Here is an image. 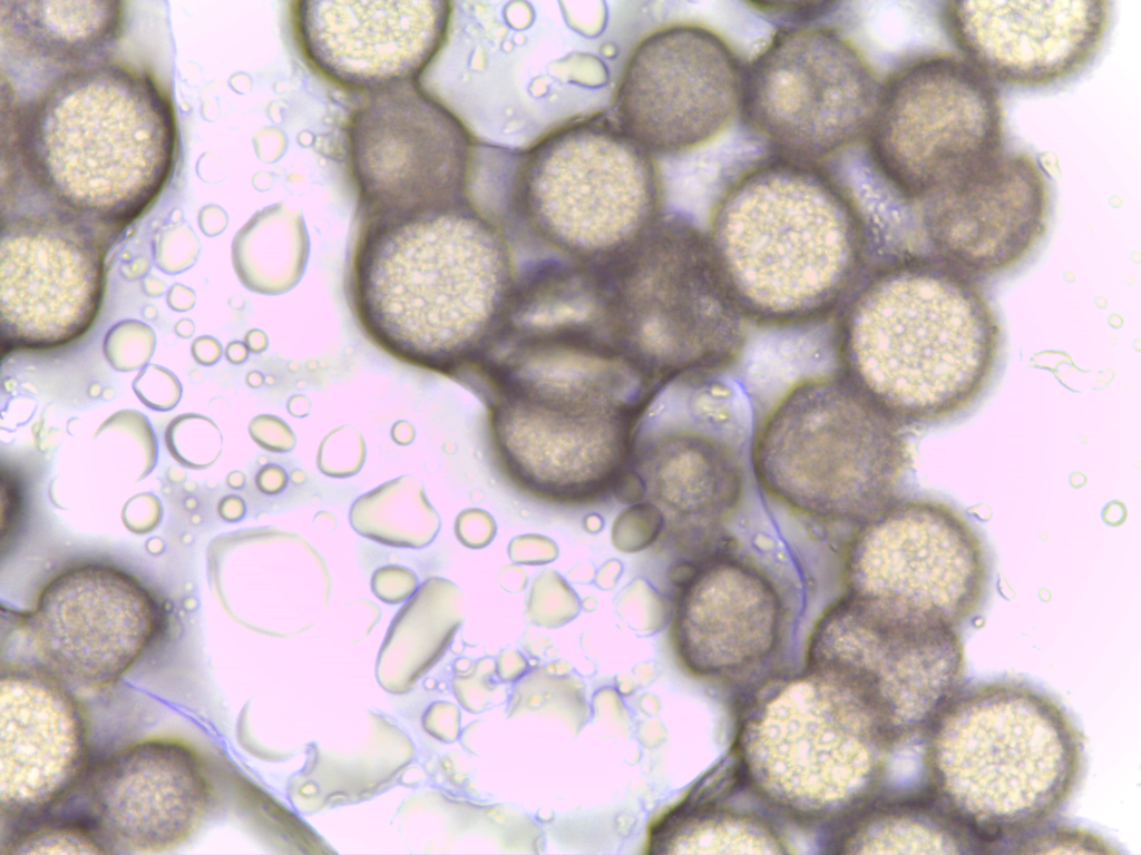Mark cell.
<instances>
[{"label": "cell", "mask_w": 1141, "mask_h": 855, "mask_svg": "<svg viewBox=\"0 0 1141 855\" xmlns=\"http://www.w3.org/2000/svg\"><path fill=\"white\" fill-rule=\"evenodd\" d=\"M516 282L507 239L470 200L364 222L347 276L368 336L394 357L445 374L485 356Z\"/></svg>", "instance_id": "6da1fadb"}, {"label": "cell", "mask_w": 1141, "mask_h": 855, "mask_svg": "<svg viewBox=\"0 0 1141 855\" xmlns=\"http://www.w3.org/2000/svg\"><path fill=\"white\" fill-rule=\"evenodd\" d=\"M836 316L840 371L905 425L959 414L993 373L998 327L987 298L932 255L872 265Z\"/></svg>", "instance_id": "7a4b0ae2"}, {"label": "cell", "mask_w": 1141, "mask_h": 855, "mask_svg": "<svg viewBox=\"0 0 1141 855\" xmlns=\"http://www.w3.org/2000/svg\"><path fill=\"white\" fill-rule=\"evenodd\" d=\"M709 235L747 320L769 327L837 315L874 265L849 191L819 164L778 156L729 187Z\"/></svg>", "instance_id": "3957f363"}, {"label": "cell", "mask_w": 1141, "mask_h": 855, "mask_svg": "<svg viewBox=\"0 0 1141 855\" xmlns=\"http://www.w3.org/2000/svg\"><path fill=\"white\" fill-rule=\"evenodd\" d=\"M13 151L57 217L91 228L136 219L165 186L177 129L146 72L101 62L62 73L13 116Z\"/></svg>", "instance_id": "277c9868"}, {"label": "cell", "mask_w": 1141, "mask_h": 855, "mask_svg": "<svg viewBox=\"0 0 1141 855\" xmlns=\"http://www.w3.org/2000/svg\"><path fill=\"white\" fill-rule=\"evenodd\" d=\"M606 336L660 386L712 379L747 342V320L709 232L662 214L637 239L594 264Z\"/></svg>", "instance_id": "5b68a950"}, {"label": "cell", "mask_w": 1141, "mask_h": 855, "mask_svg": "<svg viewBox=\"0 0 1141 855\" xmlns=\"http://www.w3.org/2000/svg\"><path fill=\"white\" fill-rule=\"evenodd\" d=\"M905 426L840 370L803 379L753 432L755 484L809 521L855 529L900 497Z\"/></svg>", "instance_id": "8992f818"}, {"label": "cell", "mask_w": 1141, "mask_h": 855, "mask_svg": "<svg viewBox=\"0 0 1141 855\" xmlns=\"http://www.w3.org/2000/svg\"><path fill=\"white\" fill-rule=\"evenodd\" d=\"M515 206L529 230L567 259L604 262L662 215L653 156L611 114L572 120L524 153Z\"/></svg>", "instance_id": "52a82bcc"}, {"label": "cell", "mask_w": 1141, "mask_h": 855, "mask_svg": "<svg viewBox=\"0 0 1141 855\" xmlns=\"http://www.w3.org/2000/svg\"><path fill=\"white\" fill-rule=\"evenodd\" d=\"M995 83L962 56L918 55L880 83L865 140L877 176L919 204L1003 153Z\"/></svg>", "instance_id": "ba28073f"}, {"label": "cell", "mask_w": 1141, "mask_h": 855, "mask_svg": "<svg viewBox=\"0 0 1141 855\" xmlns=\"http://www.w3.org/2000/svg\"><path fill=\"white\" fill-rule=\"evenodd\" d=\"M889 737L850 689L811 671L748 720L741 739L744 774L792 812L839 813L856 805L874 782Z\"/></svg>", "instance_id": "9c48e42d"}, {"label": "cell", "mask_w": 1141, "mask_h": 855, "mask_svg": "<svg viewBox=\"0 0 1141 855\" xmlns=\"http://www.w3.org/2000/svg\"><path fill=\"white\" fill-rule=\"evenodd\" d=\"M944 716L934 743L940 786L974 831L1031 820L1069 783V739L1050 705L1012 690L978 692ZM1047 706V705H1046ZM1045 706V707H1046ZM1044 707V708H1045Z\"/></svg>", "instance_id": "30bf717a"}, {"label": "cell", "mask_w": 1141, "mask_h": 855, "mask_svg": "<svg viewBox=\"0 0 1141 855\" xmlns=\"http://www.w3.org/2000/svg\"><path fill=\"white\" fill-rule=\"evenodd\" d=\"M698 383L691 415L636 444L628 468L661 518L660 543L676 563L693 562L741 538L754 478L734 395Z\"/></svg>", "instance_id": "8fae6325"}, {"label": "cell", "mask_w": 1141, "mask_h": 855, "mask_svg": "<svg viewBox=\"0 0 1141 855\" xmlns=\"http://www.w3.org/2000/svg\"><path fill=\"white\" fill-rule=\"evenodd\" d=\"M879 89L845 37L796 27L780 31L743 68L739 112L776 156L820 164L865 139Z\"/></svg>", "instance_id": "7c38bea8"}, {"label": "cell", "mask_w": 1141, "mask_h": 855, "mask_svg": "<svg viewBox=\"0 0 1141 855\" xmlns=\"http://www.w3.org/2000/svg\"><path fill=\"white\" fill-rule=\"evenodd\" d=\"M842 578L846 593L956 626L985 597L989 566L981 535L958 510L899 497L852 530Z\"/></svg>", "instance_id": "4fadbf2b"}, {"label": "cell", "mask_w": 1141, "mask_h": 855, "mask_svg": "<svg viewBox=\"0 0 1141 855\" xmlns=\"http://www.w3.org/2000/svg\"><path fill=\"white\" fill-rule=\"evenodd\" d=\"M489 404L499 460L537 497L587 501L614 488L628 466L640 416L577 383L544 379L493 392Z\"/></svg>", "instance_id": "5bb4252c"}, {"label": "cell", "mask_w": 1141, "mask_h": 855, "mask_svg": "<svg viewBox=\"0 0 1141 855\" xmlns=\"http://www.w3.org/2000/svg\"><path fill=\"white\" fill-rule=\"evenodd\" d=\"M17 623L36 668L69 689L100 690L149 650L163 630L164 609L134 574L91 561L53 576Z\"/></svg>", "instance_id": "9a60e30c"}, {"label": "cell", "mask_w": 1141, "mask_h": 855, "mask_svg": "<svg viewBox=\"0 0 1141 855\" xmlns=\"http://www.w3.org/2000/svg\"><path fill=\"white\" fill-rule=\"evenodd\" d=\"M959 660L955 627L943 618L846 592L819 618L808 646L809 668L855 692L891 735L917 723L909 705L926 717L943 697L932 687L946 691L932 677Z\"/></svg>", "instance_id": "2e32d148"}, {"label": "cell", "mask_w": 1141, "mask_h": 855, "mask_svg": "<svg viewBox=\"0 0 1141 855\" xmlns=\"http://www.w3.org/2000/svg\"><path fill=\"white\" fill-rule=\"evenodd\" d=\"M348 135L364 222L469 200L471 138L413 81L370 92Z\"/></svg>", "instance_id": "e0dca14e"}, {"label": "cell", "mask_w": 1141, "mask_h": 855, "mask_svg": "<svg viewBox=\"0 0 1141 855\" xmlns=\"http://www.w3.org/2000/svg\"><path fill=\"white\" fill-rule=\"evenodd\" d=\"M673 638L701 674L749 668L777 652L791 623L796 574L771 544L742 538L672 569Z\"/></svg>", "instance_id": "ac0fdd59"}, {"label": "cell", "mask_w": 1141, "mask_h": 855, "mask_svg": "<svg viewBox=\"0 0 1141 855\" xmlns=\"http://www.w3.org/2000/svg\"><path fill=\"white\" fill-rule=\"evenodd\" d=\"M742 72L712 30L666 26L634 48L609 114L652 156L689 151L716 137L739 111Z\"/></svg>", "instance_id": "d6986e66"}, {"label": "cell", "mask_w": 1141, "mask_h": 855, "mask_svg": "<svg viewBox=\"0 0 1141 855\" xmlns=\"http://www.w3.org/2000/svg\"><path fill=\"white\" fill-rule=\"evenodd\" d=\"M104 252L91 228L53 216L2 224L0 324L3 345L47 350L86 333L105 287Z\"/></svg>", "instance_id": "ffe728a7"}, {"label": "cell", "mask_w": 1141, "mask_h": 855, "mask_svg": "<svg viewBox=\"0 0 1141 855\" xmlns=\"http://www.w3.org/2000/svg\"><path fill=\"white\" fill-rule=\"evenodd\" d=\"M87 824L109 853L177 848L209 815L214 787L203 757L185 741L149 737L110 753L80 783Z\"/></svg>", "instance_id": "44dd1931"}, {"label": "cell", "mask_w": 1141, "mask_h": 855, "mask_svg": "<svg viewBox=\"0 0 1141 855\" xmlns=\"http://www.w3.org/2000/svg\"><path fill=\"white\" fill-rule=\"evenodd\" d=\"M1100 0L950 1L943 27L960 56L993 82L1055 83L1094 56L1109 24Z\"/></svg>", "instance_id": "7402d4cb"}, {"label": "cell", "mask_w": 1141, "mask_h": 855, "mask_svg": "<svg viewBox=\"0 0 1141 855\" xmlns=\"http://www.w3.org/2000/svg\"><path fill=\"white\" fill-rule=\"evenodd\" d=\"M1049 185L1023 153H1002L919 203L918 223L934 257L965 273L995 274L1022 261L1043 235Z\"/></svg>", "instance_id": "603a6c76"}, {"label": "cell", "mask_w": 1141, "mask_h": 855, "mask_svg": "<svg viewBox=\"0 0 1141 855\" xmlns=\"http://www.w3.org/2000/svg\"><path fill=\"white\" fill-rule=\"evenodd\" d=\"M450 4L432 1H300L301 47L335 82L369 92L413 81L445 39Z\"/></svg>", "instance_id": "cb8c5ba5"}, {"label": "cell", "mask_w": 1141, "mask_h": 855, "mask_svg": "<svg viewBox=\"0 0 1141 855\" xmlns=\"http://www.w3.org/2000/svg\"><path fill=\"white\" fill-rule=\"evenodd\" d=\"M0 809L10 819L51 810L85 776L86 723L69 688L35 667L2 670Z\"/></svg>", "instance_id": "d4e9b609"}, {"label": "cell", "mask_w": 1141, "mask_h": 855, "mask_svg": "<svg viewBox=\"0 0 1141 855\" xmlns=\"http://www.w3.org/2000/svg\"><path fill=\"white\" fill-rule=\"evenodd\" d=\"M3 46L18 60L69 72L105 62L123 32L119 1H0Z\"/></svg>", "instance_id": "484cf974"}, {"label": "cell", "mask_w": 1141, "mask_h": 855, "mask_svg": "<svg viewBox=\"0 0 1141 855\" xmlns=\"http://www.w3.org/2000/svg\"><path fill=\"white\" fill-rule=\"evenodd\" d=\"M772 833L758 820L686 803L653 829L650 852L780 853Z\"/></svg>", "instance_id": "4316f807"}, {"label": "cell", "mask_w": 1141, "mask_h": 855, "mask_svg": "<svg viewBox=\"0 0 1141 855\" xmlns=\"http://www.w3.org/2000/svg\"><path fill=\"white\" fill-rule=\"evenodd\" d=\"M10 854H109L98 835L78 818L39 822L10 837Z\"/></svg>", "instance_id": "83f0119b"}, {"label": "cell", "mask_w": 1141, "mask_h": 855, "mask_svg": "<svg viewBox=\"0 0 1141 855\" xmlns=\"http://www.w3.org/2000/svg\"><path fill=\"white\" fill-rule=\"evenodd\" d=\"M165 441L168 451L183 464L206 466L220 455L222 434L207 416L185 413L167 426Z\"/></svg>", "instance_id": "f1b7e54d"}, {"label": "cell", "mask_w": 1141, "mask_h": 855, "mask_svg": "<svg viewBox=\"0 0 1141 855\" xmlns=\"http://www.w3.org/2000/svg\"><path fill=\"white\" fill-rule=\"evenodd\" d=\"M156 342L152 326L139 320L127 318L108 328L103 341V352L115 371L134 372L149 363Z\"/></svg>", "instance_id": "f546056e"}, {"label": "cell", "mask_w": 1141, "mask_h": 855, "mask_svg": "<svg viewBox=\"0 0 1141 855\" xmlns=\"http://www.w3.org/2000/svg\"><path fill=\"white\" fill-rule=\"evenodd\" d=\"M308 484L306 473L287 460H266L255 473V485L265 508L276 512L293 508L303 499Z\"/></svg>", "instance_id": "4dcf8cb0"}, {"label": "cell", "mask_w": 1141, "mask_h": 855, "mask_svg": "<svg viewBox=\"0 0 1141 855\" xmlns=\"http://www.w3.org/2000/svg\"><path fill=\"white\" fill-rule=\"evenodd\" d=\"M131 387L143 404L162 412L174 409L183 394L179 379L167 367L157 364H147L139 370Z\"/></svg>", "instance_id": "1f68e13d"}, {"label": "cell", "mask_w": 1141, "mask_h": 855, "mask_svg": "<svg viewBox=\"0 0 1141 855\" xmlns=\"http://www.w3.org/2000/svg\"><path fill=\"white\" fill-rule=\"evenodd\" d=\"M198 256L197 239L191 232L173 230L162 236L154 255L158 269L175 275L191 268Z\"/></svg>", "instance_id": "d6a6232c"}, {"label": "cell", "mask_w": 1141, "mask_h": 855, "mask_svg": "<svg viewBox=\"0 0 1141 855\" xmlns=\"http://www.w3.org/2000/svg\"><path fill=\"white\" fill-rule=\"evenodd\" d=\"M191 354L197 364L212 366L221 360L223 347L217 338L211 335H201L193 340Z\"/></svg>", "instance_id": "836d02e7"}, {"label": "cell", "mask_w": 1141, "mask_h": 855, "mask_svg": "<svg viewBox=\"0 0 1141 855\" xmlns=\"http://www.w3.org/2000/svg\"><path fill=\"white\" fill-rule=\"evenodd\" d=\"M166 303L174 312H187L192 309L196 303V293L193 288L182 283H175L166 293Z\"/></svg>", "instance_id": "e575fe53"}, {"label": "cell", "mask_w": 1141, "mask_h": 855, "mask_svg": "<svg viewBox=\"0 0 1141 855\" xmlns=\"http://www.w3.org/2000/svg\"><path fill=\"white\" fill-rule=\"evenodd\" d=\"M150 268V263L146 257H138L135 261L125 264L120 267V273L124 278L128 281H136L144 278Z\"/></svg>", "instance_id": "d590c367"}, {"label": "cell", "mask_w": 1141, "mask_h": 855, "mask_svg": "<svg viewBox=\"0 0 1141 855\" xmlns=\"http://www.w3.org/2000/svg\"><path fill=\"white\" fill-rule=\"evenodd\" d=\"M142 291L148 297H159L167 293V286L163 279L155 275H146L142 279Z\"/></svg>", "instance_id": "8d00e7d4"}, {"label": "cell", "mask_w": 1141, "mask_h": 855, "mask_svg": "<svg viewBox=\"0 0 1141 855\" xmlns=\"http://www.w3.org/2000/svg\"><path fill=\"white\" fill-rule=\"evenodd\" d=\"M225 357L233 364H241L248 356V348L240 341L230 342L224 351Z\"/></svg>", "instance_id": "74e56055"}, {"label": "cell", "mask_w": 1141, "mask_h": 855, "mask_svg": "<svg viewBox=\"0 0 1141 855\" xmlns=\"http://www.w3.org/2000/svg\"><path fill=\"white\" fill-rule=\"evenodd\" d=\"M246 347L254 353L261 352L265 348L266 340L264 334L259 330H252L245 335Z\"/></svg>", "instance_id": "f35d334b"}, {"label": "cell", "mask_w": 1141, "mask_h": 855, "mask_svg": "<svg viewBox=\"0 0 1141 855\" xmlns=\"http://www.w3.org/2000/svg\"><path fill=\"white\" fill-rule=\"evenodd\" d=\"M174 332L179 338H191L195 333V324L191 318H181L175 323Z\"/></svg>", "instance_id": "ab89813d"}]
</instances>
